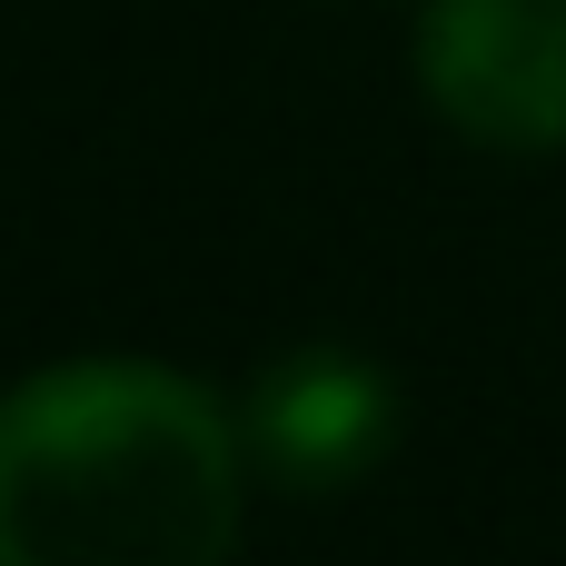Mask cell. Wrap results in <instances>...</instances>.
<instances>
[{"label": "cell", "mask_w": 566, "mask_h": 566, "mask_svg": "<svg viewBox=\"0 0 566 566\" xmlns=\"http://www.w3.org/2000/svg\"><path fill=\"white\" fill-rule=\"evenodd\" d=\"M239 438L259 448V468H269L279 488L328 497V488H348V478H368V468L388 458V438H398V388H388L368 358H348V348H289V358L249 388Z\"/></svg>", "instance_id": "obj_3"}, {"label": "cell", "mask_w": 566, "mask_h": 566, "mask_svg": "<svg viewBox=\"0 0 566 566\" xmlns=\"http://www.w3.org/2000/svg\"><path fill=\"white\" fill-rule=\"evenodd\" d=\"M418 90L478 149H566V0H428Z\"/></svg>", "instance_id": "obj_2"}, {"label": "cell", "mask_w": 566, "mask_h": 566, "mask_svg": "<svg viewBox=\"0 0 566 566\" xmlns=\"http://www.w3.org/2000/svg\"><path fill=\"white\" fill-rule=\"evenodd\" d=\"M239 418L149 358H70L0 398V566H229Z\"/></svg>", "instance_id": "obj_1"}]
</instances>
